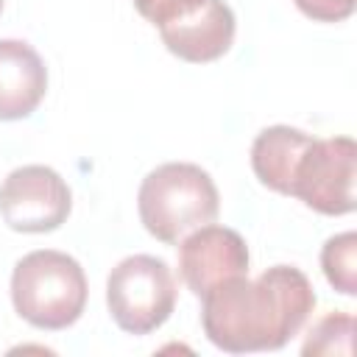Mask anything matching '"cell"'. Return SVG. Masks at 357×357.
<instances>
[{
	"label": "cell",
	"instance_id": "3957f363",
	"mask_svg": "<svg viewBox=\"0 0 357 357\" xmlns=\"http://www.w3.org/2000/svg\"><path fill=\"white\" fill-rule=\"evenodd\" d=\"M86 293L84 268L64 251H31L11 273L14 310L36 329L59 332L73 326L86 307Z\"/></svg>",
	"mask_w": 357,
	"mask_h": 357
},
{
	"label": "cell",
	"instance_id": "ba28073f",
	"mask_svg": "<svg viewBox=\"0 0 357 357\" xmlns=\"http://www.w3.org/2000/svg\"><path fill=\"white\" fill-rule=\"evenodd\" d=\"M234 11L223 0H204L195 11L159 25L165 47L190 64H206L220 59L234 42Z\"/></svg>",
	"mask_w": 357,
	"mask_h": 357
},
{
	"label": "cell",
	"instance_id": "5b68a950",
	"mask_svg": "<svg viewBox=\"0 0 357 357\" xmlns=\"http://www.w3.org/2000/svg\"><path fill=\"white\" fill-rule=\"evenodd\" d=\"M354 176H357V145L351 137H329L307 145L290 195L321 215L354 212Z\"/></svg>",
	"mask_w": 357,
	"mask_h": 357
},
{
	"label": "cell",
	"instance_id": "9c48e42d",
	"mask_svg": "<svg viewBox=\"0 0 357 357\" xmlns=\"http://www.w3.org/2000/svg\"><path fill=\"white\" fill-rule=\"evenodd\" d=\"M47 92L42 56L22 39H0V120L28 117Z\"/></svg>",
	"mask_w": 357,
	"mask_h": 357
},
{
	"label": "cell",
	"instance_id": "30bf717a",
	"mask_svg": "<svg viewBox=\"0 0 357 357\" xmlns=\"http://www.w3.org/2000/svg\"><path fill=\"white\" fill-rule=\"evenodd\" d=\"M312 142V134L293 128V126H271L257 134L251 145V167L254 176L273 192L290 195V184L296 167Z\"/></svg>",
	"mask_w": 357,
	"mask_h": 357
},
{
	"label": "cell",
	"instance_id": "9a60e30c",
	"mask_svg": "<svg viewBox=\"0 0 357 357\" xmlns=\"http://www.w3.org/2000/svg\"><path fill=\"white\" fill-rule=\"evenodd\" d=\"M0 11H3V0H0Z\"/></svg>",
	"mask_w": 357,
	"mask_h": 357
},
{
	"label": "cell",
	"instance_id": "52a82bcc",
	"mask_svg": "<svg viewBox=\"0 0 357 357\" xmlns=\"http://www.w3.org/2000/svg\"><path fill=\"white\" fill-rule=\"evenodd\" d=\"M248 245L245 240L229 226H198L178 245V273L184 284L204 298L212 287L226 279L248 273Z\"/></svg>",
	"mask_w": 357,
	"mask_h": 357
},
{
	"label": "cell",
	"instance_id": "7c38bea8",
	"mask_svg": "<svg viewBox=\"0 0 357 357\" xmlns=\"http://www.w3.org/2000/svg\"><path fill=\"white\" fill-rule=\"evenodd\" d=\"M354 340V315L351 312H329L324 315L307 335L301 354L307 357H351Z\"/></svg>",
	"mask_w": 357,
	"mask_h": 357
},
{
	"label": "cell",
	"instance_id": "6da1fadb",
	"mask_svg": "<svg viewBox=\"0 0 357 357\" xmlns=\"http://www.w3.org/2000/svg\"><path fill=\"white\" fill-rule=\"evenodd\" d=\"M315 310L310 279L293 265H273L254 282L234 276L204 296L201 324L218 349L229 354L276 351L301 332Z\"/></svg>",
	"mask_w": 357,
	"mask_h": 357
},
{
	"label": "cell",
	"instance_id": "4fadbf2b",
	"mask_svg": "<svg viewBox=\"0 0 357 357\" xmlns=\"http://www.w3.org/2000/svg\"><path fill=\"white\" fill-rule=\"evenodd\" d=\"M201 3H204V0H134L137 11H139L148 22H153L156 28L165 25V22H173V20H178V17H184V14H190V11H195Z\"/></svg>",
	"mask_w": 357,
	"mask_h": 357
},
{
	"label": "cell",
	"instance_id": "8fae6325",
	"mask_svg": "<svg viewBox=\"0 0 357 357\" xmlns=\"http://www.w3.org/2000/svg\"><path fill=\"white\" fill-rule=\"evenodd\" d=\"M321 268L326 282L337 293L354 296L357 293V234L343 231L329 237L321 248Z\"/></svg>",
	"mask_w": 357,
	"mask_h": 357
},
{
	"label": "cell",
	"instance_id": "5bb4252c",
	"mask_svg": "<svg viewBox=\"0 0 357 357\" xmlns=\"http://www.w3.org/2000/svg\"><path fill=\"white\" fill-rule=\"evenodd\" d=\"M298 11L315 22H340L351 17L354 0H293Z\"/></svg>",
	"mask_w": 357,
	"mask_h": 357
},
{
	"label": "cell",
	"instance_id": "277c9868",
	"mask_svg": "<svg viewBox=\"0 0 357 357\" xmlns=\"http://www.w3.org/2000/svg\"><path fill=\"white\" fill-rule=\"evenodd\" d=\"M106 304L114 324L128 335L159 329L176 307V279L165 259L134 254L120 259L106 282Z\"/></svg>",
	"mask_w": 357,
	"mask_h": 357
},
{
	"label": "cell",
	"instance_id": "8992f818",
	"mask_svg": "<svg viewBox=\"0 0 357 357\" xmlns=\"http://www.w3.org/2000/svg\"><path fill=\"white\" fill-rule=\"evenodd\" d=\"M73 209L67 181L45 165H25L0 184V218L22 234H45L59 229Z\"/></svg>",
	"mask_w": 357,
	"mask_h": 357
},
{
	"label": "cell",
	"instance_id": "7a4b0ae2",
	"mask_svg": "<svg viewBox=\"0 0 357 357\" xmlns=\"http://www.w3.org/2000/svg\"><path fill=\"white\" fill-rule=\"evenodd\" d=\"M137 209L148 234L173 245L198 226L212 223L220 198L204 167L192 162H167L142 178Z\"/></svg>",
	"mask_w": 357,
	"mask_h": 357
}]
</instances>
